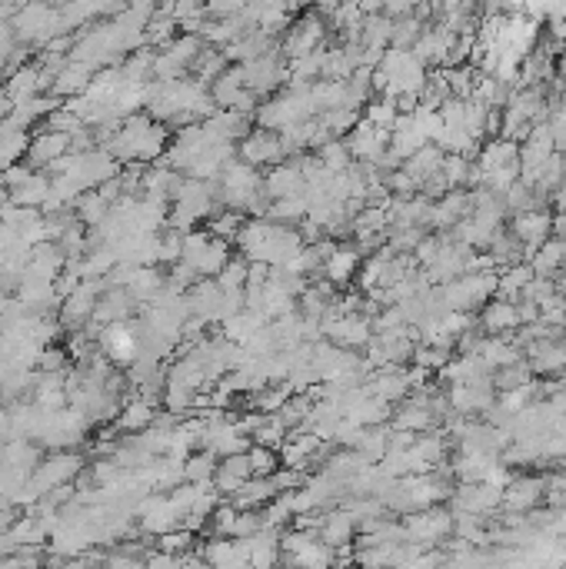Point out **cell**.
I'll return each instance as SVG.
<instances>
[{
  "mask_svg": "<svg viewBox=\"0 0 566 569\" xmlns=\"http://www.w3.org/2000/svg\"><path fill=\"white\" fill-rule=\"evenodd\" d=\"M174 197H177V210H174L177 227H190V223H196L200 217H207L210 190L200 184V180H187V184H180Z\"/></svg>",
  "mask_w": 566,
  "mask_h": 569,
  "instance_id": "9c48e42d",
  "label": "cell"
},
{
  "mask_svg": "<svg viewBox=\"0 0 566 569\" xmlns=\"http://www.w3.org/2000/svg\"><path fill=\"white\" fill-rule=\"evenodd\" d=\"M94 300H97V290L94 286H77L70 300H67V320H84L94 313Z\"/></svg>",
  "mask_w": 566,
  "mask_h": 569,
  "instance_id": "ffe728a7",
  "label": "cell"
},
{
  "mask_svg": "<svg viewBox=\"0 0 566 569\" xmlns=\"http://www.w3.org/2000/svg\"><path fill=\"white\" fill-rule=\"evenodd\" d=\"M247 456H251L253 476H270V473H277V466H280V449L260 447V443H253V447L247 449Z\"/></svg>",
  "mask_w": 566,
  "mask_h": 569,
  "instance_id": "d6986e66",
  "label": "cell"
},
{
  "mask_svg": "<svg viewBox=\"0 0 566 569\" xmlns=\"http://www.w3.org/2000/svg\"><path fill=\"white\" fill-rule=\"evenodd\" d=\"M243 257L253 263H267V266H287L294 260L297 253L304 250V233L287 227V223H277L270 217H257L247 220L243 230L237 237Z\"/></svg>",
  "mask_w": 566,
  "mask_h": 569,
  "instance_id": "6da1fadb",
  "label": "cell"
},
{
  "mask_svg": "<svg viewBox=\"0 0 566 569\" xmlns=\"http://www.w3.org/2000/svg\"><path fill=\"white\" fill-rule=\"evenodd\" d=\"M543 500L550 506H556V510H566V470L556 473V476H550V480H546Z\"/></svg>",
  "mask_w": 566,
  "mask_h": 569,
  "instance_id": "cb8c5ba5",
  "label": "cell"
},
{
  "mask_svg": "<svg viewBox=\"0 0 566 569\" xmlns=\"http://www.w3.org/2000/svg\"><path fill=\"white\" fill-rule=\"evenodd\" d=\"M217 456L214 453H204V456H194V460H187L184 463V480H190V483H207V480H214V473H217Z\"/></svg>",
  "mask_w": 566,
  "mask_h": 569,
  "instance_id": "603a6c76",
  "label": "cell"
},
{
  "mask_svg": "<svg viewBox=\"0 0 566 569\" xmlns=\"http://www.w3.org/2000/svg\"><path fill=\"white\" fill-rule=\"evenodd\" d=\"M287 140H283L280 131H270V127H257L243 137L240 143V157L251 167H277L287 160Z\"/></svg>",
  "mask_w": 566,
  "mask_h": 569,
  "instance_id": "277c9868",
  "label": "cell"
},
{
  "mask_svg": "<svg viewBox=\"0 0 566 569\" xmlns=\"http://www.w3.org/2000/svg\"><path fill=\"white\" fill-rule=\"evenodd\" d=\"M543 490L546 480L540 476H520V480H510L503 486V510L507 513H534L536 503H543Z\"/></svg>",
  "mask_w": 566,
  "mask_h": 569,
  "instance_id": "30bf717a",
  "label": "cell"
},
{
  "mask_svg": "<svg viewBox=\"0 0 566 569\" xmlns=\"http://www.w3.org/2000/svg\"><path fill=\"white\" fill-rule=\"evenodd\" d=\"M510 233L526 247V253L536 250V247L543 240H550V233H553V213H550V210H523V213H513Z\"/></svg>",
  "mask_w": 566,
  "mask_h": 569,
  "instance_id": "52a82bcc",
  "label": "cell"
},
{
  "mask_svg": "<svg viewBox=\"0 0 566 569\" xmlns=\"http://www.w3.org/2000/svg\"><path fill=\"white\" fill-rule=\"evenodd\" d=\"M184 263H190L196 276H217L224 270V263L230 260L227 240H220L214 233H190L184 240Z\"/></svg>",
  "mask_w": 566,
  "mask_h": 569,
  "instance_id": "3957f363",
  "label": "cell"
},
{
  "mask_svg": "<svg viewBox=\"0 0 566 569\" xmlns=\"http://www.w3.org/2000/svg\"><path fill=\"white\" fill-rule=\"evenodd\" d=\"M247 274H251V263L247 260H227L224 270L217 274V284L224 290H243L247 286Z\"/></svg>",
  "mask_w": 566,
  "mask_h": 569,
  "instance_id": "44dd1931",
  "label": "cell"
},
{
  "mask_svg": "<svg viewBox=\"0 0 566 569\" xmlns=\"http://www.w3.org/2000/svg\"><path fill=\"white\" fill-rule=\"evenodd\" d=\"M21 150H23L21 133H4V137H0V164H14Z\"/></svg>",
  "mask_w": 566,
  "mask_h": 569,
  "instance_id": "d4e9b609",
  "label": "cell"
},
{
  "mask_svg": "<svg viewBox=\"0 0 566 569\" xmlns=\"http://www.w3.org/2000/svg\"><path fill=\"white\" fill-rule=\"evenodd\" d=\"M0 184H4V176H0Z\"/></svg>",
  "mask_w": 566,
  "mask_h": 569,
  "instance_id": "484cf974",
  "label": "cell"
},
{
  "mask_svg": "<svg viewBox=\"0 0 566 569\" xmlns=\"http://www.w3.org/2000/svg\"><path fill=\"white\" fill-rule=\"evenodd\" d=\"M263 194L270 200L283 197H300L306 194V176L300 164H277L270 174L263 176Z\"/></svg>",
  "mask_w": 566,
  "mask_h": 569,
  "instance_id": "7c38bea8",
  "label": "cell"
},
{
  "mask_svg": "<svg viewBox=\"0 0 566 569\" xmlns=\"http://www.w3.org/2000/svg\"><path fill=\"white\" fill-rule=\"evenodd\" d=\"M324 37H327V27H324V21H320L316 14H310V17H300V21L290 27L287 41H283V54L294 57V60H297V57L314 54V50H320Z\"/></svg>",
  "mask_w": 566,
  "mask_h": 569,
  "instance_id": "ba28073f",
  "label": "cell"
},
{
  "mask_svg": "<svg viewBox=\"0 0 566 569\" xmlns=\"http://www.w3.org/2000/svg\"><path fill=\"white\" fill-rule=\"evenodd\" d=\"M243 223H247V220H243V213H240V210H230V213H220V217L210 223V233L230 243V240H237V237H240Z\"/></svg>",
  "mask_w": 566,
  "mask_h": 569,
  "instance_id": "7402d4cb",
  "label": "cell"
},
{
  "mask_svg": "<svg viewBox=\"0 0 566 569\" xmlns=\"http://www.w3.org/2000/svg\"><path fill=\"white\" fill-rule=\"evenodd\" d=\"M104 343H107L114 360H133L137 357V339H133V333L123 323H114V327L104 330Z\"/></svg>",
  "mask_w": 566,
  "mask_h": 569,
  "instance_id": "e0dca14e",
  "label": "cell"
},
{
  "mask_svg": "<svg viewBox=\"0 0 566 569\" xmlns=\"http://www.w3.org/2000/svg\"><path fill=\"white\" fill-rule=\"evenodd\" d=\"M353 533H357V516L350 510H330L327 516L316 519V537L333 549H347Z\"/></svg>",
  "mask_w": 566,
  "mask_h": 569,
  "instance_id": "4fadbf2b",
  "label": "cell"
},
{
  "mask_svg": "<svg viewBox=\"0 0 566 569\" xmlns=\"http://www.w3.org/2000/svg\"><path fill=\"white\" fill-rule=\"evenodd\" d=\"M443 286V296H447V307L460 310V313H473L477 307H483L493 294H497V274L490 270H467V274L453 276L450 284Z\"/></svg>",
  "mask_w": 566,
  "mask_h": 569,
  "instance_id": "7a4b0ae2",
  "label": "cell"
},
{
  "mask_svg": "<svg viewBox=\"0 0 566 569\" xmlns=\"http://www.w3.org/2000/svg\"><path fill=\"white\" fill-rule=\"evenodd\" d=\"M347 147H350V154H353V160H360V164H377V160L387 154V147H390V131H383V127H377V123H370L363 117V121H357L350 127Z\"/></svg>",
  "mask_w": 566,
  "mask_h": 569,
  "instance_id": "5b68a950",
  "label": "cell"
},
{
  "mask_svg": "<svg viewBox=\"0 0 566 569\" xmlns=\"http://www.w3.org/2000/svg\"><path fill=\"white\" fill-rule=\"evenodd\" d=\"M67 147H70V137H67V133H47V137H41V140L31 147V157L37 164H54V160H60V157L67 154Z\"/></svg>",
  "mask_w": 566,
  "mask_h": 569,
  "instance_id": "ac0fdd59",
  "label": "cell"
},
{
  "mask_svg": "<svg viewBox=\"0 0 566 569\" xmlns=\"http://www.w3.org/2000/svg\"><path fill=\"white\" fill-rule=\"evenodd\" d=\"M520 307L516 300H507V296L493 294L487 303H483V313H479V330L483 333H510V330H520Z\"/></svg>",
  "mask_w": 566,
  "mask_h": 569,
  "instance_id": "8fae6325",
  "label": "cell"
},
{
  "mask_svg": "<svg viewBox=\"0 0 566 569\" xmlns=\"http://www.w3.org/2000/svg\"><path fill=\"white\" fill-rule=\"evenodd\" d=\"M403 529H406V539H410V543L430 546V543H440L447 533H453V513H443V510L414 513L403 519Z\"/></svg>",
  "mask_w": 566,
  "mask_h": 569,
  "instance_id": "8992f818",
  "label": "cell"
},
{
  "mask_svg": "<svg viewBox=\"0 0 566 569\" xmlns=\"http://www.w3.org/2000/svg\"><path fill=\"white\" fill-rule=\"evenodd\" d=\"M314 157L327 167V170H333V174H343V170L353 167V154H350L347 140H340V137H330V140L320 143Z\"/></svg>",
  "mask_w": 566,
  "mask_h": 569,
  "instance_id": "2e32d148",
  "label": "cell"
},
{
  "mask_svg": "<svg viewBox=\"0 0 566 569\" xmlns=\"http://www.w3.org/2000/svg\"><path fill=\"white\" fill-rule=\"evenodd\" d=\"M526 263L534 266V274L536 276H553L560 266L566 263V257H563V243H560V237L556 240H543L536 250H530L526 253Z\"/></svg>",
  "mask_w": 566,
  "mask_h": 569,
  "instance_id": "9a60e30c",
  "label": "cell"
},
{
  "mask_svg": "<svg viewBox=\"0 0 566 569\" xmlns=\"http://www.w3.org/2000/svg\"><path fill=\"white\" fill-rule=\"evenodd\" d=\"M360 257L363 253L353 250V247H333L324 260V276H327L333 286H347L360 270Z\"/></svg>",
  "mask_w": 566,
  "mask_h": 569,
  "instance_id": "5bb4252c",
  "label": "cell"
}]
</instances>
